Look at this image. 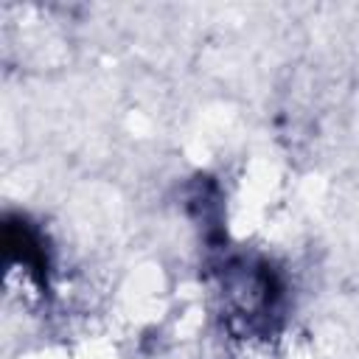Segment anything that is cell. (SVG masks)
<instances>
[{"label":"cell","instance_id":"cell-1","mask_svg":"<svg viewBox=\"0 0 359 359\" xmlns=\"http://www.w3.org/2000/svg\"><path fill=\"white\" fill-rule=\"evenodd\" d=\"M222 294L233 323H244L250 331L269 323L278 309L280 283L275 272L255 258H230L222 269Z\"/></svg>","mask_w":359,"mask_h":359}]
</instances>
